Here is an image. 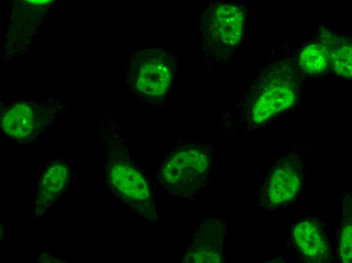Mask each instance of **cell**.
Segmentation results:
<instances>
[{"label":"cell","mask_w":352,"mask_h":263,"mask_svg":"<svg viewBox=\"0 0 352 263\" xmlns=\"http://www.w3.org/2000/svg\"><path fill=\"white\" fill-rule=\"evenodd\" d=\"M323 43L327 47L330 64L338 75L347 78L352 76L351 43L335 34L324 35Z\"/></svg>","instance_id":"cell-9"},{"label":"cell","mask_w":352,"mask_h":263,"mask_svg":"<svg viewBox=\"0 0 352 263\" xmlns=\"http://www.w3.org/2000/svg\"><path fill=\"white\" fill-rule=\"evenodd\" d=\"M298 64L304 72L319 74L326 70L330 64L329 53L327 47L323 43H312L301 51Z\"/></svg>","instance_id":"cell-11"},{"label":"cell","mask_w":352,"mask_h":263,"mask_svg":"<svg viewBox=\"0 0 352 263\" xmlns=\"http://www.w3.org/2000/svg\"><path fill=\"white\" fill-rule=\"evenodd\" d=\"M133 71L137 90L152 98L164 95L172 79V61L165 53L157 49L140 53L134 62Z\"/></svg>","instance_id":"cell-1"},{"label":"cell","mask_w":352,"mask_h":263,"mask_svg":"<svg viewBox=\"0 0 352 263\" xmlns=\"http://www.w3.org/2000/svg\"><path fill=\"white\" fill-rule=\"evenodd\" d=\"M339 250L342 262H351V224H346L342 228L339 240Z\"/></svg>","instance_id":"cell-12"},{"label":"cell","mask_w":352,"mask_h":263,"mask_svg":"<svg viewBox=\"0 0 352 263\" xmlns=\"http://www.w3.org/2000/svg\"><path fill=\"white\" fill-rule=\"evenodd\" d=\"M301 182L300 172L296 164L288 161L278 164L267 183L270 204L280 206L291 201L298 193Z\"/></svg>","instance_id":"cell-8"},{"label":"cell","mask_w":352,"mask_h":263,"mask_svg":"<svg viewBox=\"0 0 352 263\" xmlns=\"http://www.w3.org/2000/svg\"><path fill=\"white\" fill-rule=\"evenodd\" d=\"M69 174L68 167L63 163L53 164L46 169L40 181L38 192L44 201L50 202L64 189Z\"/></svg>","instance_id":"cell-10"},{"label":"cell","mask_w":352,"mask_h":263,"mask_svg":"<svg viewBox=\"0 0 352 263\" xmlns=\"http://www.w3.org/2000/svg\"><path fill=\"white\" fill-rule=\"evenodd\" d=\"M207 165V157L200 149H183L165 164L162 171L163 180L170 186H187L200 177Z\"/></svg>","instance_id":"cell-4"},{"label":"cell","mask_w":352,"mask_h":263,"mask_svg":"<svg viewBox=\"0 0 352 263\" xmlns=\"http://www.w3.org/2000/svg\"><path fill=\"white\" fill-rule=\"evenodd\" d=\"M296 92L293 84L288 80L276 78L265 86L251 109V118L256 124L263 123L295 103Z\"/></svg>","instance_id":"cell-2"},{"label":"cell","mask_w":352,"mask_h":263,"mask_svg":"<svg viewBox=\"0 0 352 263\" xmlns=\"http://www.w3.org/2000/svg\"><path fill=\"white\" fill-rule=\"evenodd\" d=\"M292 236L296 247L309 260L321 261L328 255L329 245L318 221L305 218L299 221L293 228Z\"/></svg>","instance_id":"cell-7"},{"label":"cell","mask_w":352,"mask_h":263,"mask_svg":"<svg viewBox=\"0 0 352 263\" xmlns=\"http://www.w3.org/2000/svg\"><path fill=\"white\" fill-rule=\"evenodd\" d=\"M27 1L29 2V3L31 4L37 5V4H46L48 3V2H50V1L45 0V1Z\"/></svg>","instance_id":"cell-13"},{"label":"cell","mask_w":352,"mask_h":263,"mask_svg":"<svg viewBox=\"0 0 352 263\" xmlns=\"http://www.w3.org/2000/svg\"><path fill=\"white\" fill-rule=\"evenodd\" d=\"M109 177L113 188L132 206H137L141 209L150 202L148 184L135 167L117 162L111 166Z\"/></svg>","instance_id":"cell-3"},{"label":"cell","mask_w":352,"mask_h":263,"mask_svg":"<svg viewBox=\"0 0 352 263\" xmlns=\"http://www.w3.org/2000/svg\"><path fill=\"white\" fill-rule=\"evenodd\" d=\"M27 103L19 102L11 106L1 115L2 131L9 138L19 142L34 139L45 124Z\"/></svg>","instance_id":"cell-6"},{"label":"cell","mask_w":352,"mask_h":263,"mask_svg":"<svg viewBox=\"0 0 352 263\" xmlns=\"http://www.w3.org/2000/svg\"><path fill=\"white\" fill-rule=\"evenodd\" d=\"M209 23L211 35L215 41L224 47H235L243 36L244 14L238 5L219 4L212 9Z\"/></svg>","instance_id":"cell-5"}]
</instances>
